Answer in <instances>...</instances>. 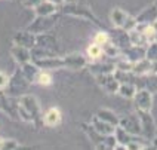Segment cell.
I'll return each mask as SVG.
<instances>
[{
	"instance_id": "obj_18",
	"label": "cell",
	"mask_w": 157,
	"mask_h": 150,
	"mask_svg": "<svg viewBox=\"0 0 157 150\" xmlns=\"http://www.w3.org/2000/svg\"><path fill=\"white\" fill-rule=\"evenodd\" d=\"M90 125L94 126V129H95L96 132L101 134V135H110V134H114V129H116L114 125L108 124V122H105V120L99 119V117H96V116L92 117Z\"/></svg>"
},
{
	"instance_id": "obj_39",
	"label": "cell",
	"mask_w": 157,
	"mask_h": 150,
	"mask_svg": "<svg viewBox=\"0 0 157 150\" xmlns=\"http://www.w3.org/2000/svg\"><path fill=\"white\" fill-rule=\"evenodd\" d=\"M51 2H53V3H56V5H61L64 0H51Z\"/></svg>"
},
{
	"instance_id": "obj_14",
	"label": "cell",
	"mask_w": 157,
	"mask_h": 150,
	"mask_svg": "<svg viewBox=\"0 0 157 150\" xmlns=\"http://www.w3.org/2000/svg\"><path fill=\"white\" fill-rule=\"evenodd\" d=\"M120 57H123V58H126V60H129L132 62H136L142 60V58H145V48L144 46H136V45H129L128 48L122 49Z\"/></svg>"
},
{
	"instance_id": "obj_7",
	"label": "cell",
	"mask_w": 157,
	"mask_h": 150,
	"mask_svg": "<svg viewBox=\"0 0 157 150\" xmlns=\"http://www.w3.org/2000/svg\"><path fill=\"white\" fill-rule=\"evenodd\" d=\"M87 69L94 76L98 74H105V73H113L116 70V61L108 60H95V61H87Z\"/></svg>"
},
{
	"instance_id": "obj_15",
	"label": "cell",
	"mask_w": 157,
	"mask_h": 150,
	"mask_svg": "<svg viewBox=\"0 0 157 150\" xmlns=\"http://www.w3.org/2000/svg\"><path fill=\"white\" fill-rule=\"evenodd\" d=\"M108 34H110V33H108ZM110 42L114 43L117 48L124 49V48H128V46L131 45L129 33H128V31H124L123 28H117V27H116V31L110 34Z\"/></svg>"
},
{
	"instance_id": "obj_25",
	"label": "cell",
	"mask_w": 157,
	"mask_h": 150,
	"mask_svg": "<svg viewBox=\"0 0 157 150\" xmlns=\"http://www.w3.org/2000/svg\"><path fill=\"white\" fill-rule=\"evenodd\" d=\"M36 46H40V48H44V49H51L53 51L56 48V40L55 37H51L49 34H39L37 39H36Z\"/></svg>"
},
{
	"instance_id": "obj_27",
	"label": "cell",
	"mask_w": 157,
	"mask_h": 150,
	"mask_svg": "<svg viewBox=\"0 0 157 150\" xmlns=\"http://www.w3.org/2000/svg\"><path fill=\"white\" fill-rule=\"evenodd\" d=\"M129 39H131V45H136V46H147L148 42H147V39H145V36L144 33L141 31L140 28H135V30H132L129 31Z\"/></svg>"
},
{
	"instance_id": "obj_41",
	"label": "cell",
	"mask_w": 157,
	"mask_h": 150,
	"mask_svg": "<svg viewBox=\"0 0 157 150\" xmlns=\"http://www.w3.org/2000/svg\"><path fill=\"white\" fill-rule=\"evenodd\" d=\"M156 6H157V2H156Z\"/></svg>"
},
{
	"instance_id": "obj_40",
	"label": "cell",
	"mask_w": 157,
	"mask_h": 150,
	"mask_svg": "<svg viewBox=\"0 0 157 150\" xmlns=\"http://www.w3.org/2000/svg\"><path fill=\"white\" fill-rule=\"evenodd\" d=\"M154 40H156V42H157V30H156V39H154Z\"/></svg>"
},
{
	"instance_id": "obj_36",
	"label": "cell",
	"mask_w": 157,
	"mask_h": 150,
	"mask_svg": "<svg viewBox=\"0 0 157 150\" xmlns=\"http://www.w3.org/2000/svg\"><path fill=\"white\" fill-rule=\"evenodd\" d=\"M42 2H44V0H22L24 6H27V8H33V9H34L37 5H40Z\"/></svg>"
},
{
	"instance_id": "obj_29",
	"label": "cell",
	"mask_w": 157,
	"mask_h": 150,
	"mask_svg": "<svg viewBox=\"0 0 157 150\" xmlns=\"http://www.w3.org/2000/svg\"><path fill=\"white\" fill-rule=\"evenodd\" d=\"M102 52L107 58H110V60H117L119 57H120V53H122V49L120 48H117L114 43L111 42H107V43L102 46Z\"/></svg>"
},
{
	"instance_id": "obj_30",
	"label": "cell",
	"mask_w": 157,
	"mask_h": 150,
	"mask_svg": "<svg viewBox=\"0 0 157 150\" xmlns=\"http://www.w3.org/2000/svg\"><path fill=\"white\" fill-rule=\"evenodd\" d=\"M34 83L42 85V86H49V85H52V74L49 73V70H39Z\"/></svg>"
},
{
	"instance_id": "obj_34",
	"label": "cell",
	"mask_w": 157,
	"mask_h": 150,
	"mask_svg": "<svg viewBox=\"0 0 157 150\" xmlns=\"http://www.w3.org/2000/svg\"><path fill=\"white\" fill-rule=\"evenodd\" d=\"M9 79H10V77H9L5 71H0V91H3V89L8 88Z\"/></svg>"
},
{
	"instance_id": "obj_11",
	"label": "cell",
	"mask_w": 157,
	"mask_h": 150,
	"mask_svg": "<svg viewBox=\"0 0 157 150\" xmlns=\"http://www.w3.org/2000/svg\"><path fill=\"white\" fill-rule=\"evenodd\" d=\"M98 85L102 89H105L107 92L110 94H117V89H119V82L114 77V71L113 73H105V74H98L95 76Z\"/></svg>"
},
{
	"instance_id": "obj_2",
	"label": "cell",
	"mask_w": 157,
	"mask_h": 150,
	"mask_svg": "<svg viewBox=\"0 0 157 150\" xmlns=\"http://www.w3.org/2000/svg\"><path fill=\"white\" fill-rule=\"evenodd\" d=\"M61 10L67 15H73V17L82 18V19H86L89 22L99 26L101 21L95 17V14L90 10V8L87 5H73V3H65L64 6H61Z\"/></svg>"
},
{
	"instance_id": "obj_5",
	"label": "cell",
	"mask_w": 157,
	"mask_h": 150,
	"mask_svg": "<svg viewBox=\"0 0 157 150\" xmlns=\"http://www.w3.org/2000/svg\"><path fill=\"white\" fill-rule=\"evenodd\" d=\"M30 85V82L22 76L21 70L18 71L17 74L12 76V79H9V85H8V95H17V97H21L24 92H25L27 86Z\"/></svg>"
},
{
	"instance_id": "obj_17",
	"label": "cell",
	"mask_w": 157,
	"mask_h": 150,
	"mask_svg": "<svg viewBox=\"0 0 157 150\" xmlns=\"http://www.w3.org/2000/svg\"><path fill=\"white\" fill-rule=\"evenodd\" d=\"M34 12L37 17H51V15H55L58 12V5L51 2V0H44L40 5L36 6Z\"/></svg>"
},
{
	"instance_id": "obj_20",
	"label": "cell",
	"mask_w": 157,
	"mask_h": 150,
	"mask_svg": "<svg viewBox=\"0 0 157 150\" xmlns=\"http://www.w3.org/2000/svg\"><path fill=\"white\" fill-rule=\"evenodd\" d=\"M128 17H129V14L120 8H114V9H111V12H110V21H111V24H113L114 27H117V28H122L123 24L126 22Z\"/></svg>"
},
{
	"instance_id": "obj_10",
	"label": "cell",
	"mask_w": 157,
	"mask_h": 150,
	"mask_svg": "<svg viewBox=\"0 0 157 150\" xmlns=\"http://www.w3.org/2000/svg\"><path fill=\"white\" fill-rule=\"evenodd\" d=\"M36 65L40 69V70H58L64 67V62L62 58H59L58 55H51V57H44V58H39V60H33Z\"/></svg>"
},
{
	"instance_id": "obj_33",
	"label": "cell",
	"mask_w": 157,
	"mask_h": 150,
	"mask_svg": "<svg viewBox=\"0 0 157 150\" xmlns=\"http://www.w3.org/2000/svg\"><path fill=\"white\" fill-rule=\"evenodd\" d=\"M136 26H138L136 18L132 17V15H129V17H128V19H126V22L123 24L122 28L124 30V31H128V33H129V31H132V30H135V28H136Z\"/></svg>"
},
{
	"instance_id": "obj_35",
	"label": "cell",
	"mask_w": 157,
	"mask_h": 150,
	"mask_svg": "<svg viewBox=\"0 0 157 150\" xmlns=\"http://www.w3.org/2000/svg\"><path fill=\"white\" fill-rule=\"evenodd\" d=\"M19 147V143L17 140H3V149H9V150H13Z\"/></svg>"
},
{
	"instance_id": "obj_12",
	"label": "cell",
	"mask_w": 157,
	"mask_h": 150,
	"mask_svg": "<svg viewBox=\"0 0 157 150\" xmlns=\"http://www.w3.org/2000/svg\"><path fill=\"white\" fill-rule=\"evenodd\" d=\"M135 18H136L138 24H142V26H147V24H157V6H156V3L147 6L145 9H142Z\"/></svg>"
},
{
	"instance_id": "obj_24",
	"label": "cell",
	"mask_w": 157,
	"mask_h": 150,
	"mask_svg": "<svg viewBox=\"0 0 157 150\" xmlns=\"http://www.w3.org/2000/svg\"><path fill=\"white\" fill-rule=\"evenodd\" d=\"M114 137H116V140H117V144L123 146L124 150H126L128 143L131 141L135 135H132L131 132H128L126 129H123L122 126H119V125H117V126H116V129H114Z\"/></svg>"
},
{
	"instance_id": "obj_6",
	"label": "cell",
	"mask_w": 157,
	"mask_h": 150,
	"mask_svg": "<svg viewBox=\"0 0 157 150\" xmlns=\"http://www.w3.org/2000/svg\"><path fill=\"white\" fill-rule=\"evenodd\" d=\"M119 126H122L123 129H126L132 135H141V122H140V116H138L136 112L120 116Z\"/></svg>"
},
{
	"instance_id": "obj_32",
	"label": "cell",
	"mask_w": 157,
	"mask_h": 150,
	"mask_svg": "<svg viewBox=\"0 0 157 150\" xmlns=\"http://www.w3.org/2000/svg\"><path fill=\"white\" fill-rule=\"evenodd\" d=\"M94 42L101 46H104L107 42H110V34L105 33V31H98L95 36H94Z\"/></svg>"
},
{
	"instance_id": "obj_23",
	"label": "cell",
	"mask_w": 157,
	"mask_h": 150,
	"mask_svg": "<svg viewBox=\"0 0 157 150\" xmlns=\"http://www.w3.org/2000/svg\"><path fill=\"white\" fill-rule=\"evenodd\" d=\"M95 116L99 117V119H102V120H105V122H108V124L114 125V126H117V125H119V120H120V116H117L113 110H110V109H99Z\"/></svg>"
},
{
	"instance_id": "obj_4",
	"label": "cell",
	"mask_w": 157,
	"mask_h": 150,
	"mask_svg": "<svg viewBox=\"0 0 157 150\" xmlns=\"http://www.w3.org/2000/svg\"><path fill=\"white\" fill-rule=\"evenodd\" d=\"M133 100L135 109L138 112H151L153 109V94L145 88H138Z\"/></svg>"
},
{
	"instance_id": "obj_9",
	"label": "cell",
	"mask_w": 157,
	"mask_h": 150,
	"mask_svg": "<svg viewBox=\"0 0 157 150\" xmlns=\"http://www.w3.org/2000/svg\"><path fill=\"white\" fill-rule=\"evenodd\" d=\"M53 24H55V17L53 15H51V17H37L33 21V24L28 27L27 30L37 36L44 33V31H48V30H51Z\"/></svg>"
},
{
	"instance_id": "obj_22",
	"label": "cell",
	"mask_w": 157,
	"mask_h": 150,
	"mask_svg": "<svg viewBox=\"0 0 157 150\" xmlns=\"http://www.w3.org/2000/svg\"><path fill=\"white\" fill-rule=\"evenodd\" d=\"M136 91H138V86H136L135 83H132V82H124V83H120V85H119L117 94L122 95L123 98H129V100H132V98L135 97Z\"/></svg>"
},
{
	"instance_id": "obj_19",
	"label": "cell",
	"mask_w": 157,
	"mask_h": 150,
	"mask_svg": "<svg viewBox=\"0 0 157 150\" xmlns=\"http://www.w3.org/2000/svg\"><path fill=\"white\" fill-rule=\"evenodd\" d=\"M61 112H59V109H56V107H51L46 113H44L43 116V124L46 125V126H51V128H53V126H58V125L61 124Z\"/></svg>"
},
{
	"instance_id": "obj_13",
	"label": "cell",
	"mask_w": 157,
	"mask_h": 150,
	"mask_svg": "<svg viewBox=\"0 0 157 150\" xmlns=\"http://www.w3.org/2000/svg\"><path fill=\"white\" fill-rule=\"evenodd\" d=\"M36 39H37V36L34 33H31V31H28V30H25V31H18L17 34L13 36V45L31 49V48L36 46Z\"/></svg>"
},
{
	"instance_id": "obj_37",
	"label": "cell",
	"mask_w": 157,
	"mask_h": 150,
	"mask_svg": "<svg viewBox=\"0 0 157 150\" xmlns=\"http://www.w3.org/2000/svg\"><path fill=\"white\" fill-rule=\"evenodd\" d=\"M64 3H73V5H87L86 0H64Z\"/></svg>"
},
{
	"instance_id": "obj_26",
	"label": "cell",
	"mask_w": 157,
	"mask_h": 150,
	"mask_svg": "<svg viewBox=\"0 0 157 150\" xmlns=\"http://www.w3.org/2000/svg\"><path fill=\"white\" fill-rule=\"evenodd\" d=\"M144 80V86L142 88L148 89L151 94H157V73H148L145 76H140Z\"/></svg>"
},
{
	"instance_id": "obj_1",
	"label": "cell",
	"mask_w": 157,
	"mask_h": 150,
	"mask_svg": "<svg viewBox=\"0 0 157 150\" xmlns=\"http://www.w3.org/2000/svg\"><path fill=\"white\" fill-rule=\"evenodd\" d=\"M18 117L25 120V122H33L36 124L37 119H40V103L34 95L22 94L18 98Z\"/></svg>"
},
{
	"instance_id": "obj_16",
	"label": "cell",
	"mask_w": 157,
	"mask_h": 150,
	"mask_svg": "<svg viewBox=\"0 0 157 150\" xmlns=\"http://www.w3.org/2000/svg\"><path fill=\"white\" fill-rule=\"evenodd\" d=\"M10 55L19 65L31 61V49H28V48H22V46L13 45V48L10 49Z\"/></svg>"
},
{
	"instance_id": "obj_38",
	"label": "cell",
	"mask_w": 157,
	"mask_h": 150,
	"mask_svg": "<svg viewBox=\"0 0 157 150\" xmlns=\"http://www.w3.org/2000/svg\"><path fill=\"white\" fill-rule=\"evenodd\" d=\"M150 149H157V134L150 140Z\"/></svg>"
},
{
	"instance_id": "obj_31",
	"label": "cell",
	"mask_w": 157,
	"mask_h": 150,
	"mask_svg": "<svg viewBox=\"0 0 157 150\" xmlns=\"http://www.w3.org/2000/svg\"><path fill=\"white\" fill-rule=\"evenodd\" d=\"M145 58L153 62H157V42H150L145 46Z\"/></svg>"
},
{
	"instance_id": "obj_28",
	"label": "cell",
	"mask_w": 157,
	"mask_h": 150,
	"mask_svg": "<svg viewBox=\"0 0 157 150\" xmlns=\"http://www.w3.org/2000/svg\"><path fill=\"white\" fill-rule=\"evenodd\" d=\"M104 55V52H102V46L98 43H90L89 46H87L86 49V57L89 58V61H95V60H99L101 57Z\"/></svg>"
},
{
	"instance_id": "obj_21",
	"label": "cell",
	"mask_w": 157,
	"mask_h": 150,
	"mask_svg": "<svg viewBox=\"0 0 157 150\" xmlns=\"http://www.w3.org/2000/svg\"><path fill=\"white\" fill-rule=\"evenodd\" d=\"M39 70H40V69H39L33 61L25 62V64H22V65H21V73H22V76H24L30 83H34L36 76H37Z\"/></svg>"
},
{
	"instance_id": "obj_8",
	"label": "cell",
	"mask_w": 157,
	"mask_h": 150,
	"mask_svg": "<svg viewBox=\"0 0 157 150\" xmlns=\"http://www.w3.org/2000/svg\"><path fill=\"white\" fill-rule=\"evenodd\" d=\"M62 62H64V67L68 69V70H74V71H78V70H83L87 67V60L85 55L78 52H74V53H68L62 58Z\"/></svg>"
},
{
	"instance_id": "obj_3",
	"label": "cell",
	"mask_w": 157,
	"mask_h": 150,
	"mask_svg": "<svg viewBox=\"0 0 157 150\" xmlns=\"http://www.w3.org/2000/svg\"><path fill=\"white\" fill-rule=\"evenodd\" d=\"M136 113L140 116V122H141V135L145 138V140H151L154 135H156L157 126H156V120L154 117L151 116V112H138Z\"/></svg>"
}]
</instances>
